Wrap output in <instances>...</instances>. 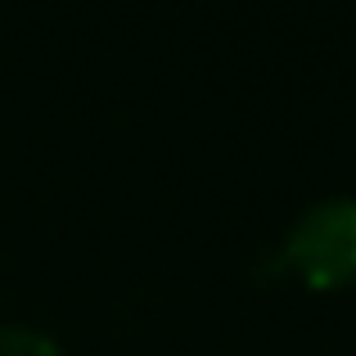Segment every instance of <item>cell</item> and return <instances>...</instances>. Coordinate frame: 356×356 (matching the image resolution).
<instances>
[{"mask_svg":"<svg viewBox=\"0 0 356 356\" xmlns=\"http://www.w3.org/2000/svg\"><path fill=\"white\" fill-rule=\"evenodd\" d=\"M280 261L312 289L352 284L356 280V199L312 203L284 235Z\"/></svg>","mask_w":356,"mask_h":356,"instance_id":"6da1fadb","label":"cell"},{"mask_svg":"<svg viewBox=\"0 0 356 356\" xmlns=\"http://www.w3.org/2000/svg\"><path fill=\"white\" fill-rule=\"evenodd\" d=\"M0 356H63L59 343L27 325H0Z\"/></svg>","mask_w":356,"mask_h":356,"instance_id":"7a4b0ae2","label":"cell"}]
</instances>
